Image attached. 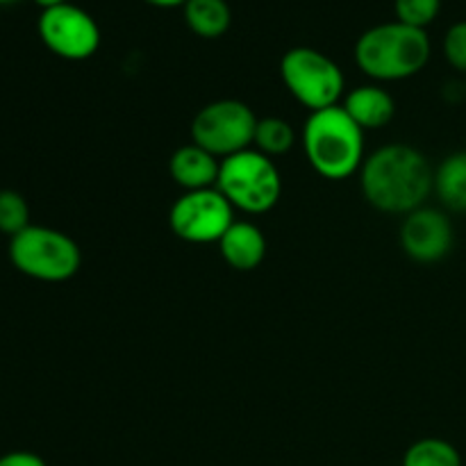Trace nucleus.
<instances>
[{
    "label": "nucleus",
    "mask_w": 466,
    "mask_h": 466,
    "mask_svg": "<svg viewBox=\"0 0 466 466\" xmlns=\"http://www.w3.org/2000/svg\"><path fill=\"white\" fill-rule=\"evenodd\" d=\"M182 7H185V21L191 32L205 39H217L226 35L232 23L230 5L226 0H187Z\"/></svg>",
    "instance_id": "15"
},
{
    "label": "nucleus",
    "mask_w": 466,
    "mask_h": 466,
    "mask_svg": "<svg viewBox=\"0 0 466 466\" xmlns=\"http://www.w3.org/2000/svg\"><path fill=\"white\" fill-rule=\"evenodd\" d=\"M235 221V208L217 187L185 191L168 212L173 235L187 244H218Z\"/></svg>",
    "instance_id": "8"
},
{
    "label": "nucleus",
    "mask_w": 466,
    "mask_h": 466,
    "mask_svg": "<svg viewBox=\"0 0 466 466\" xmlns=\"http://www.w3.org/2000/svg\"><path fill=\"white\" fill-rule=\"evenodd\" d=\"M444 57L455 71L466 73V21H458L444 35Z\"/></svg>",
    "instance_id": "20"
},
{
    "label": "nucleus",
    "mask_w": 466,
    "mask_h": 466,
    "mask_svg": "<svg viewBox=\"0 0 466 466\" xmlns=\"http://www.w3.org/2000/svg\"><path fill=\"white\" fill-rule=\"evenodd\" d=\"M0 466H48L44 462V458H39L36 453L30 451H12V453H5L0 458Z\"/></svg>",
    "instance_id": "21"
},
{
    "label": "nucleus",
    "mask_w": 466,
    "mask_h": 466,
    "mask_svg": "<svg viewBox=\"0 0 466 466\" xmlns=\"http://www.w3.org/2000/svg\"><path fill=\"white\" fill-rule=\"evenodd\" d=\"M36 5H41L44 9L48 7H55V5H62V3H68V0H35Z\"/></svg>",
    "instance_id": "23"
},
{
    "label": "nucleus",
    "mask_w": 466,
    "mask_h": 466,
    "mask_svg": "<svg viewBox=\"0 0 466 466\" xmlns=\"http://www.w3.org/2000/svg\"><path fill=\"white\" fill-rule=\"evenodd\" d=\"M18 3V0H0V7H7V5H14Z\"/></svg>",
    "instance_id": "24"
},
{
    "label": "nucleus",
    "mask_w": 466,
    "mask_h": 466,
    "mask_svg": "<svg viewBox=\"0 0 466 466\" xmlns=\"http://www.w3.org/2000/svg\"><path fill=\"white\" fill-rule=\"evenodd\" d=\"M400 246L414 262L435 264L449 258L455 246V228L449 214L435 208H419L403 218Z\"/></svg>",
    "instance_id": "10"
},
{
    "label": "nucleus",
    "mask_w": 466,
    "mask_h": 466,
    "mask_svg": "<svg viewBox=\"0 0 466 466\" xmlns=\"http://www.w3.org/2000/svg\"><path fill=\"white\" fill-rule=\"evenodd\" d=\"M146 3L155 5V7H176V5H185L187 0H146Z\"/></svg>",
    "instance_id": "22"
},
{
    "label": "nucleus",
    "mask_w": 466,
    "mask_h": 466,
    "mask_svg": "<svg viewBox=\"0 0 466 466\" xmlns=\"http://www.w3.org/2000/svg\"><path fill=\"white\" fill-rule=\"evenodd\" d=\"M218 171H221V159L196 144L180 146L168 159V173L173 182L185 191L212 189L217 187Z\"/></svg>",
    "instance_id": "11"
},
{
    "label": "nucleus",
    "mask_w": 466,
    "mask_h": 466,
    "mask_svg": "<svg viewBox=\"0 0 466 466\" xmlns=\"http://www.w3.org/2000/svg\"><path fill=\"white\" fill-rule=\"evenodd\" d=\"M9 259L27 278L41 282H66L80 271V246L55 228L27 226L9 239Z\"/></svg>",
    "instance_id": "5"
},
{
    "label": "nucleus",
    "mask_w": 466,
    "mask_h": 466,
    "mask_svg": "<svg viewBox=\"0 0 466 466\" xmlns=\"http://www.w3.org/2000/svg\"><path fill=\"white\" fill-rule=\"evenodd\" d=\"M341 107L364 132L390 126L396 114L394 96L382 89L380 85L355 86L353 91L344 96Z\"/></svg>",
    "instance_id": "13"
},
{
    "label": "nucleus",
    "mask_w": 466,
    "mask_h": 466,
    "mask_svg": "<svg viewBox=\"0 0 466 466\" xmlns=\"http://www.w3.org/2000/svg\"><path fill=\"white\" fill-rule=\"evenodd\" d=\"M280 77L287 91L309 112L341 105L346 77L339 64L309 46L289 48L280 59Z\"/></svg>",
    "instance_id": "6"
},
{
    "label": "nucleus",
    "mask_w": 466,
    "mask_h": 466,
    "mask_svg": "<svg viewBox=\"0 0 466 466\" xmlns=\"http://www.w3.org/2000/svg\"><path fill=\"white\" fill-rule=\"evenodd\" d=\"M403 466H462V455L451 441L423 437L405 451Z\"/></svg>",
    "instance_id": "17"
},
{
    "label": "nucleus",
    "mask_w": 466,
    "mask_h": 466,
    "mask_svg": "<svg viewBox=\"0 0 466 466\" xmlns=\"http://www.w3.org/2000/svg\"><path fill=\"white\" fill-rule=\"evenodd\" d=\"M217 189L235 209L264 214L280 200L282 177L271 157L255 148H246L221 159Z\"/></svg>",
    "instance_id": "4"
},
{
    "label": "nucleus",
    "mask_w": 466,
    "mask_h": 466,
    "mask_svg": "<svg viewBox=\"0 0 466 466\" xmlns=\"http://www.w3.org/2000/svg\"><path fill=\"white\" fill-rule=\"evenodd\" d=\"M259 118L246 103L221 98L208 103L191 121V144L209 150L218 159L253 148Z\"/></svg>",
    "instance_id": "7"
},
{
    "label": "nucleus",
    "mask_w": 466,
    "mask_h": 466,
    "mask_svg": "<svg viewBox=\"0 0 466 466\" xmlns=\"http://www.w3.org/2000/svg\"><path fill=\"white\" fill-rule=\"evenodd\" d=\"M431 59V36L423 27L400 21L380 23L360 35L355 62L369 77L380 82L417 76Z\"/></svg>",
    "instance_id": "2"
},
{
    "label": "nucleus",
    "mask_w": 466,
    "mask_h": 466,
    "mask_svg": "<svg viewBox=\"0 0 466 466\" xmlns=\"http://www.w3.org/2000/svg\"><path fill=\"white\" fill-rule=\"evenodd\" d=\"M255 150L264 153L267 157H280L289 153L296 144V132L289 121L280 116H264L255 127Z\"/></svg>",
    "instance_id": "16"
},
{
    "label": "nucleus",
    "mask_w": 466,
    "mask_h": 466,
    "mask_svg": "<svg viewBox=\"0 0 466 466\" xmlns=\"http://www.w3.org/2000/svg\"><path fill=\"white\" fill-rule=\"evenodd\" d=\"M27 226H32L27 200L14 189L0 191V232L9 235V239H12Z\"/></svg>",
    "instance_id": "18"
},
{
    "label": "nucleus",
    "mask_w": 466,
    "mask_h": 466,
    "mask_svg": "<svg viewBox=\"0 0 466 466\" xmlns=\"http://www.w3.org/2000/svg\"><path fill=\"white\" fill-rule=\"evenodd\" d=\"M218 250L235 271H253L267 258V237L255 223L235 221L218 241Z\"/></svg>",
    "instance_id": "12"
},
{
    "label": "nucleus",
    "mask_w": 466,
    "mask_h": 466,
    "mask_svg": "<svg viewBox=\"0 0 466 466\" xmlns=\"http://www.w3.org/2000/svg\"><path fill=\"white\" fill-rule=\"evenodd\" d=\"M464 94H466V82H464Z\"/></svg>",
    "instance_id": "25"
},
{
    "label": "nucleus",
    "mask_w": 466,
    "mask_h": 466,
    "mask_svg": "<svg viewBox=\"0 0 466 466\" xmlns=\"http://www.w3.org/2000/svg\"><path fill=\"white\" fill-rule=\"evenodd\" d=\"M435 194L451 212H466V150L441 159L435 168Z\"/></svg>",
    "instance_id": "14"
},
{
    "label": "nucleus",
    "mask_w": 466,
    "mask_h": 466,
    "mask_svg": "<svg viewBox=\"0 0 466 466\" xmlns=\"http://www.w3.org/2000/svg\"><path fill=\"white\" fill-rule=\"evenodd\" d=\"M36 27L46 48L71 62L91 57L100 46V27L96 18L73 3L44 9Z\"/></svg>",
    "instance_id": "9"
},
{
    "label": "nucleus",
    "mask_w": 466,
    "mask_h": 466,
    "mask_svg": "<svg viewBox=\"0 0 466 466\" xmlns=\"http://www.w3.org/2000/svg\"><path fill=\"white\" fill-rule=\"evenodd\" d=\"M300 139L308 162L326 180H344L362 168L364 130L341 105L309 112Z\"/></svg>",
    "instance_id": "3"
},
{
    "label": "nucleus",
    "mask_w": 466,
    "mask_h": 466,
    "mask_svg": "<svg viewBox=\"0 0 466 466\" xmlns=\"http://www.w3.org/2000/svg\"><path fill=\"white\" fill-rule=\"evenodd\" d=\"M394 9L396 21L426 30L440 14L441 0H394Z\"/></svg>",
    "instance_id": "19"
},
{
    "label": "nucleus",
    "mask_w": 466,
    "mask_h": 466,
    "mask_svg": "<svg viewBox=\"0 0 466 466\" xmlns=\"http://www.w3.org/2000/svg\"><path fill=\"white\" fill-rule=\"evenodd\" d=\"M435 191V168L426 155L408 144H390L364 159L362 194L385 214L408 217Z\"/></svg>",
    "instance_id": "1"
}]
</instances>
